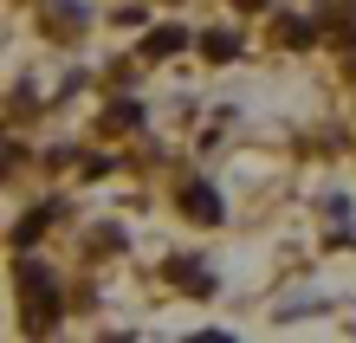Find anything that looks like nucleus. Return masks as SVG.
I'll use <instances>...</instances> for the list:
<instances>
[{
  "label": "nucleus",
  "instance_id": "1",
  "mask_svg": "<svg viewBox=\"0 0 356 343\" xmlns=\"http://www.w3.org/2000/svg\"><path fill=\"white\" fill-rule=\"evenodd\" d=\"M181 207H188V221H201V227H214V221H220V195H214L207 182L181 188Z\"/></svg>",
  "mask_w": 356,
  "mask_h": 343
},
{
  "label": "nucleus",
  "instance_id": "2",
  "mask_svg": "<svg viewBox=\"0 0 356 343\" xmlns=\"http://www.w3.org/2000/svg\"><path fill=\"white\" fill-rule=\"evenodd\" d=\"M188 46V33L181 26H156V33H143V58H175Z\"/></svg>",
  "mask_w": 356,
  "mask_h": 343
},
{
  "label": "nucleus",
  "instance_id": "3",
  "mask_svg": "<svg viewBox=\"0 0 356 343\" xmlns=\"http://www.w3.org/2000/svg\"><path fill=\"white\" fill-rule=\"evenodd\" d=\"M201 52H207V58H234L240 46H234V33H220V26H214V33H201Z\"/></svg>",
  "mask_w": 356,
  "mask_h": 343
},
{
  "label": "nucleus",
  "instance_id": "4",
  "mask_svg": "<svg viewBox=\"0 0 356 343\" xmlns=\"http://www.w3.org/2000/svg\"><path fill=\"white\" fill-rule=\"evenodd\" d=\"M175 278H181L188 292H207V272H201V266H175Z\"/></svg>",
  "mask_w": 356,
  "mask_h": 343
},
{
  "label": "nucleus",
  "instance_id": "5",
  "mask_svg": "<svg viewBox=\"0 0 356 343\" xmlns=\"http://www.w3.org/2000/svg\"><path fill=\"white\" fill-rule=\"evenodd\" d=\"M279 39H291V46H305V39H311V26H305V19H285V26H279Z\"/></svg>",
  "mask_w": 356,
  "mask_h": 343
}]
</instances>
